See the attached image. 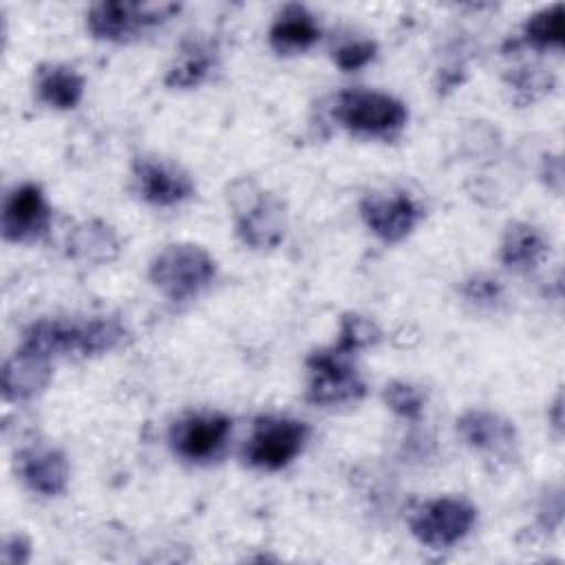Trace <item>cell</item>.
I'll use <instances>...</instances> for the list:
<instances>
[{"instance_id":"6da1fadb","label":"cell","mask_w":565,"mask_h":565,"mask_svg":"<svg viewBox=\"0 0 565 565\" xmlns=\"http://www.w3.org/2000/svg\"><path fill=\"white\" fill-rule=\"evenodd\" d=\"M124 340V327L113 318L90 320H40L33 322L22 347L44 355H99L113 351Z\"/></svg>"},{"instance_id":"7a4b0ae2","label":"cell","mask_w":565,"mask_h":565,"mask_svg":"<svg viewBox=\"0 0 565 565\" xmlns=\"http://www.w3.org/2000/svg\"><path fill=\"white\" fill-rule=\"evenodd\" d=\"M230 205L234 210L236 236L252 249H274L285 238V205L269 192H263L252 179H236L230 185Z\"/></svg>"},{"instance_id":"3957f363","label":"cell","mask_w":565,"mask_h":565,"mask_svg":"<svg viewBox=\"0 0 565 565\" xmlns=\"http://www.w3.org/2000/svg\"><path fill=\"white\" fill-rule=\"evenodd\" d=\"M148 276L166 298L179 302L196 296L214 280L216 263L194 243H174L152 258Z\"/></svg>"},{"instance_id":"277c9868","label":"cell","mask_w":565,"mask_h":565,"mask_svg":"<svg viewBox=\"0 0 565 565\" xmlns=\"http://www.w3.org/2000/svg\"><path fill=\"white\" fill-rule=\"evenodd\" d=\"M333 117L355 135L391 137L406 124V106L382 90H342L333 104Z\"/></svg>"},{"instance_id":"5b68a950","label":"cell","mask_w":565,"mask_h":565,"mask_svg":"<svg viewBox=\"0 0 565 565\" xmlns=\"http://www.w3.org/2000/svg\"><path fill=\"white\" fill-rule=\"evenodd\" d=\"M179 9L181 4L174 2H97L86 11V31L97 40L124 42L143 29L170 20Z\"/></svg>"},{"instance_id":"8992f818","label":"cell","mask_w":565,"mask_h":565,"mask_svg":"<svg viewBox=\"0 0 565 565\" xmlns=\"http://www.w3.org/2000/svg\"><path fill=\"white\" fill-rule=\"evenodd\" d=\"M349 353H342L333 344L329 349L313 351L307 358L309 388L307 399L320 406L349 404L364 397L366 386L358 371L349 362Z\"/></svg>"},{"instance_id":"52a82bcc","label":"cell","mask_w":565,"mask_h":565,"mask_svg":"<svg viewBox=\"0 0 565 565\" xmlns=\"http://www.w3.org/2000/svg\"><path fill=\"white\" fill-rule=\"evenodd\" d=\"M477 521V510L457 497H439L419 505L411 519V534L430 550H448L459 543Z\"/></svg>"},{"instance_id":"ba28073f","label":"cell","mask_w":565,"mask_h":565,"mask_svg":"<svg viewBox=\"0 0 565 565\" xmlns=\"http://www.w3.org/2000/svg\"><path fill=\"white\" fill-rule=\"evenodd\" d=\"M309 437L305 422L289 417H258L245 444V461L263 470H280L302 450Z\"/></svg>"},{"instance_id":"9c48e42d","label":"cell","mask_w":565,"mask_h":565,"mask_svg":"<svg viewBox=\"0 0 565 565\" xmlns=\"http://www.w3.org/2000/svg\"><path fill=\"white\" fill-rule=\"evenodd\" d=\"M360 214L366 227L384 243L404 241L422 218V210L406 192L366 194L360 203Z\"/></svg>"},{"instance_id":"30bf717a","label":"cell","mask_w":565,"mask_h":565,"mask_svg":"<svg viewBox=\"0 0 565 565\" xmlns=\"http://www.w3.org/2000/svg\"><path fill=\"white\" fill-rule=\"evenodd\" d=\"M232 430V419L221 413H199L179 419L170 430V444L188 461L214 459Z\"/></svg>"},{"instance_id":"8fae6325","label":"cell","mask_w":565,"mask_h":565,"mask_svg":"<svg viewBox=\"0 0 565 565\" xmlns=\"http://www.w3.org/2000/svg\"><path fill=\"white\" fill-rule=\"evenodd\" d=\"M137 194L152 205H177L194 194V183L177 163L159 157H139L132 166Z\"/></svg>"},{"instance_id":"7c38bea8","label":"cell","mask_w":565,"mask_h":565,"mask_svg":"<svg viewBox=\"0 0 565 565\" xmlns=\"http://www.w3.org/2000/svg\"><path fill=\"white\" fill-rule=\"evenodd\" d=\"M51 223V207L35 183L13 188L2 207V236L11 243L40 238Z\"/></svg>"},{"instance_id":"4fadbf2b","label":"cell","mask_w":565,"mask_h":565,"mask_svg":"<svg viewBox=\"0 0 565 565\" xmlns=\"http://www.w3.org/2000/svg\"><path fill=\"white\" fill-rule=\"evenodd\" d=\"M20 479L44 497L62 494L68 486V461L62 450L51 446H31L15 457Z\"/></svg>"},{"instance_id":"5bb4252c","label":"cell","mask_w":565,"mask_h":565,"mask_svg":"<svg viewBox=\"0 0 565 565\" xmlns=\"http://www.w3.org/2000/svg\"><path fill=\"white\" fill-rule=\"evenodd\" d=\"M51 382V360L20 347L2 366V393L7 399H29Z\"/></svg>"},{"instance_id":"9a60e30c","label":"cell","mask_w":565,"mask_h":565,"mask_svg":"<svg viewBox=\"0 0 565 565\" xmlns=\"http://www.w3.org/2000/svg\"><path fill=\"white\" fill-rule=\"evenodd\" d=\"M459 437L475 450L488 455H503L516 441L514 426L497 413L472 408L457 419Z\"/></svg>"},{"instance_id":"2e32d148","label":"cell","mask_w":565,"mask_h":565,"mask_svg":"<svg viewBox=\"0 0 565 565\" xmlns=\"http://www.w3.org/2000/svg\"><path fill=\"white\" fill-rule=\"evenodd\" d=\"M318 38L320 26L302 4H285L269 26V44L280 55L307 51Z\"/></svg>"},{"instance_id":"e0dca14e","label":"cell","mask_w":565,"mask_h":565,"mask_svg":"<svg viewBox=\"0 0 565 565\" xmlns=\"http://www.w3.org/2000/svg\"><path fill=\"white\" fill-rule=\"evenodd\" d=\"M547 252H550V241L545 238V234L530 223L516 221V223H510L503 234L499 258L508 269L525 274L534 269Z\"/></svg>"},{"instance_id":"ac0fdd59","label":"cell","mask_w":565,"mask_h":565,"mask_svg":"<svg viewBox=\"0 0 565 565\" xmlns=\"http://www.w3.org/2000/svg\"><path fill=\"white\" fill-rule=\"evenodd\" d=\"M38 97L57 110L75 108L84 95V77L64 64H49L38 71Z\"/></svg>"},{"instance_id":"d6986e66","label":"cell","mask_w":565,"mask_h":565,"mask_svg":"<svg viewBox=\"0 0 565 565\" xmlns=\"http://www.w3.org/2000/svg\"><path fill=\"white\" fill-rule=\"evenodd\" d=\"M73 256L88 263H108L119 254V241L104 221H86L71 234L68 243Z\"/></svg>"},{"instance_id":"ffe728a7","label":"cell","mask_w":565,"mask_h":565,"mask_svg":"<svg viewBox=\"0 0 565 565\" xmlns=\"http://www.w3.org/2000/svg\"><path fill=\"white\" fill-rule=\"evenodd\" d=\"M563 4L554 2L550 7L532 13L523 26L527 44L534 49H558L563 44Z\"/></svg>"},{"instance_id":"44dd1931","label":"cell","mask_w":565,"mask_h":565,"mask_svg":"<svg viewBox=\"0 0 565 565\" xmlns=\"http://www.w3.org/2000/svg\"><path fill=\"white\" fill-rule=\"evenodd\" d=\"M212 68V55L207 49L192 44L166 73V84L172 88H192L201 84Z\"/></svg>"},{"instance_id":"7402d4cb","label":"cell","mask_w":565,"mask_h":565,"mask_svg":"<svg viewBox=\"0 0 565 565\" xmlns=\"http://www.w3.org/2000/svg\"><path fill=\"white\" fill-rule=\"evenodd\" d=\"M380 340V329L369 320L358 313H347L340 320V331H338V342L333 344L342 353L353 355L355 351L375 344Z\"/></svg>"},{"instance_id":"603a6c76","label":"cell","mask_w":565,"mask_h":565,"mask_svg":"<svg viewBox=\"0 0 565 565\" xmlns=\"http://www.w3.org/2000/svg\"><path fill=\"white\" fill-rule=\"evenodd\" d=\"M382 397H384L386 406L404 419H417L422 415L424 402H426L424 393L417 386L402 382V380L388 382L382 391Z\"/></svg>"},{"instance_id":"cb8c5ba5","label":"cell","mask_w":565,"mask_h":565,"mask_svg":"<svg viewBox=\"0 0 565 565\" xmlns=\"http://www.w3.org/2000/svg\"><path fill=\"white\" fill-rule=\"evenodd\" d=\"M377 53V44L371 40H353L333 51V62L342 71H358L366 66Z\"/></svg>"},{"instance_id":"d4e9b609","label":"cell","mask_w":565,"mask_h":565,"mask_svg":"<svg viewBox=\"0 0 565 565\" xmlns=\"http://www.w3.org/2000/svg\"><path fill=\"white\" fill-rule=\"evenodd\" d=\"M463 294L468 300L486 305V302H494L501 296V285L494 278L488 276H475L470 280H466L463 285Z\"/></svg>"},{"instance_id":"484cf974","label":"cell","mask_w":565,"mask_h":565,"mask_svg":"<svg viewBox=\"0 0 565 565\" xmlns=\"http://www.w3.org/2000/svg\"><path fill=\"white\" fill-rule=\"evenodd\" d=\"M552 84V77L543 75L541 71H532V68H523L514 79H512V86L525 95V99H532V95L536 90H543V88H550Z\"/></svg>"},{"instance_id":"4316f807","label":"cell","mask_w":565,"mask_h":565,"mask_svg":"<svg viewBox=\"0 0 565 565\" xmlns=\"http://www.w3.org/2000/svg\"><path fill=\"white\" fill-rule=\"evenodd\" d=\"M29 554H31V547H29V541L20 534H13L4 541V547H2V561L4 563H26L29 561Z\"/></svg>"},{"instance_id":"83f0119b","label":"cell","mask_w":565,"mask_h":565,"mask_svg":"<svg viewBox=\"0 0 565 565\" xmlns=\"http://www.w3.org/2000/svg\"><path fill=\"white\" fill-rule=\"evenodd\" d=\"M561 411H563V399L561 395H556V402H554V411H552V419H554V428L556 433L561 435V428H563V417H561Z\"/></svg>"}]
</instances>
